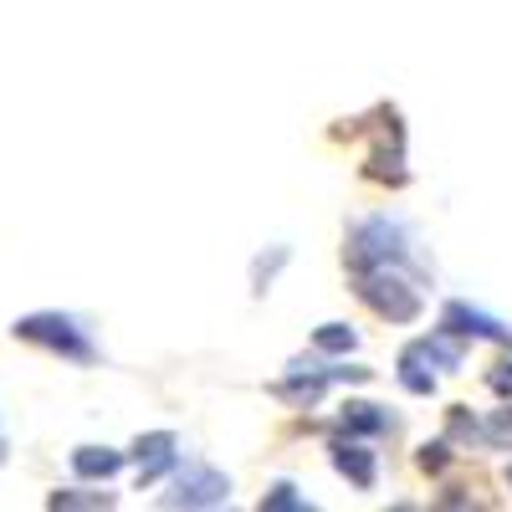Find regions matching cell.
<instances>
[{
  "label": "cell",
  "mask_w": 512,
  "mask_h": 512,
  "mask_svg": "<svg viewBox=\"0 0 512 512\" xmlns=\"http://www.w3.org/2000/svg\"><path fill=\"white\" fill-rule=\"evenodd\" d=\"M226 502H231V477L205 461H175V482L159 497V507H190V512L226 507Z\"/></svg>",
  "instance_id": "obj_7"
},
{
  "label": "cell",
  "mask_w": 512,
  "mask_h": 512,
  "mask_svg": "<svg viewBox=\"0 0 512 512\" xmlns=\"http://www.w3.org/2000/svg\"><path fill=\"white\" fill-rule=\"evenodd\" d=\"M359 134H369V154L359 164V175L369 185H384V190L410 185V154H405V118H400V108L379 103L364 118H344L333 128V139H359Z\"/></svg>",
  "instance_id": "obj_1"
},
{
  "label": "cell",
  "mask_w": 512,
  "mask_h": 512,
  "mask_svg": "<svg viewBox=\"0 0 512 512\" xmlns=\"http://www.w3.org/2000/svg\"><path fill=\"white\" fill-rule=\"evenodd\" d=\"M128 461H134V482H139V492H144V487H154L164 472H175L180 436H175V431H149V436H139L134 446H128Z\"/></svg>",
  "instance_id": "obj_10"
},
{
  "label": "cell",
  "mask_w": 512,
  "mask_h": 512,
  "mask_svg": "<svg viewBox=\"0 0 512 512\" xmlns=\"http://www.w3.org/2000/svg\"><path fill=\"white\" fill-rule=\"evenodd\" d=\"M47 507L52 512H103V507H118V497L113 492H93V487H57L52 497H47Z\"/></svg>",
  "instance_id": "obj_14"
},
{
  "label": "cell",
  "mask_w": 512,
  "mask_h": 512,
  "mask_svg": "<svg viewBox=\"0 0 512 512\" xmlns=\"http://www.w3.org/2000/svg\"><path fill=\"white\" fill-rule=\"evenodd\" d=\"M451 461H456V451H451V436H436V441H425V446L415 451V466H420L425 477H441Z\"/></svg>",
  "instance_id": "obj_16"
},
{
  "label": "cell",
  "mask_w": 512,
  "mask_h": 512,
  "mask_svg": "<svg viewBox=\"0 0 512 512\" xmlns=\"http://www.w3.org/2000/svg\"><path fill=\"white\" fill-rule=\"evenodd\" d=\"M507 487H512V466H507Z\"/></svg>",
  "instance_id": "obj_22"
},
{
  "label": "cell",
  "mask_w": 512,
  "mask_h": 512,
  "mask_svg": "<svg viewBox=\"0 0 512 512\" xmlns=\"http://www.w3.org/2000/svg\"><path fill=\"white\" fill-rule=\"evenodd\" d=\"M359 349V328H349V323H318L313 328V354H323V359H349Z\"/></svg>",
  "instance_id": "obj_13"
},
{
  "label": "cell",
  "mask_w": 512,
  "mask_h": 512,
  "mask_svg": "<svg viewBox=\"0 0 512 512\" xmlns=\"http://www.w3.org/2000/svg\"><path fill=\"white\" fill-rule=\"evenodd\" d=\"M123 466H128V451H118V446H77L72 451V472L82 482H113Z\"/></svg>",
  "instance_id": "obj_11"
},
{
  "label": "cell",
  "mask_w": 512,
  "mask_h": 512,
  "mask_svg": "<svg viewBox=\"0 0 512 512\" xmlns=\"http://www.w3.org/2000/svg\"><path fill=\"white\" fill-rule=\"evenodd\" d=\"M441 328L456 333L461 344H502V349H512V328L502 318L472 308V303H446L441 308Z\"/></svg>",
  "instance_id": "obj_9"
},
{
  "label": "cell",
  "mask_w": 512,
  "mask_h": 512,
  "mask_svg": "<svg viewBox=\"0 0 512 512\" xmlns=\"http://www.w3.org/2000/svg\"><path fill=\"white\" fill-rule=\"evenodd\" d=\"M461 364H466L461 338L446 333V328H436V333H425V338H415V344L400 349L395 379H400V390H405V395L431 400V395H436V384H441V374H456Z\"/></svg>",
  "instance_id": "obj_4"
},
{
  "label": "cell",
  "mask_w": 512,
  "mask_h": 512,
  "mask_svg": "<svg viewBox=\"0 0 512 512\" xmlns=\"http://www.w3.org/2000/svg\"><path fill=\"white\" fill-rule=\"evenodd\" d=\"M338 431L374 441V436H390V431H395V420H390V410H379V405H369V400H349L344 415H338Z\"/></svg>",
  "instance_id": "obj_12"
},
{
  "label": "cell",
  "mask_w": 512,
  "mask_h": 512,
  "mask_svg": "<svg viewBox=\"0 0 512 512\" xmlns=\"http://www.w3.org/2000/svg\"><path fill=\"white\" fill-rule=\"evenodd\" d=\"M369 379H374V369H364V364H328L318 354V359H292L282 369V379H272V395L287 400L292 410H313L328 395V384H369Z\"/></svg>",
  "instance_id": "obj_5"
},
{
  "label": "cell",
  "mask_w": 512,
  "mask_h": 512,
  "mask_svg": "<svg viewBox=\"0 0 512 512\" xmlns=\"http://www.w3.org/2000/svg\"><path fill=\"white\" fill-rule=\"evenodd\" d=\"M0 466H6V441H0Z\"/></svg>",
  "instance_id": "obj_21"
},
{
  "label": "cell",
  "mask_w": 512,
  "mask_h": 512,
  "mask_svg": "<svg viewBox=\"0 0 512 512\" xmlns=\"http://www.w3.org/2000/svg\"><path fill=\"white\" fill-rule=\"evenodd\" d=\"M354 277V297L384 323H415L425 313V292H420V277L425 272H410V267H364V272H349Z\"/></svg>",
  "instance_id": "obj_2"
},
{
  "label": "cell",
  "mask_w": 512,
  "mask_h": 512,
  "mask_svg": "<svg viewBox=\"0 0 512 512\" xmlns=\"http://www.w3.org/2000/svg\"><path fill=\"white\" fill-rule=\"evenodd\" d=\"M344 267L349 272H364V267H410L420 272L415 262V246H410V231L390 216H359L344 236Z\"/></svg>",
  "instance_id": "obj_3"
},
{
  "label": "cell",
  "mask_w": 512,
  "mask_h": 512,
  "mask_svg": "<svg viewBox=\"0 0 512 512\" xmlns=\"http://www.w3.org/2000/svg\"><path fill=\"white\" fill-rule=\"evenodd\" d=\"M328 466L359 492H374V482H379V451L364 436H349V431H338L328 441Z\"/></svg>",
  "instance_id": "obj_8"
},
{
  "label": "cell",
  "mask_w": 512,
  "mask_h": 512,
  "mask_svg": "<svg viewBox=\"0 0 512 512\" xmlns=\"http://www.w3.org/2000/svg\"><path fill=\"white\" fill-rule=\"evenodd\" d=\"M482 441H487V446H502V451H512V400L482 420Z\"/></svg>",
  "instance_id": "obj_18"
},
{
  "label": "cell",
  "mask_w": 512,
  "mask_h": 512,
  "mask_svg": "<svg viewBox=\"0 0 512 512\" xmlns=\"http://www.w3.org/2000/svg\"><path fill=\"white\" fill-rule=\"evenodd\" d=\"M292 262V246H272V251H262L251 262V297H267L272 292V282H277V272Z\"/></svg>",
  "instance_id": "obj_15"
},
{
  "label": "cell",
  "mask_w": 512,
  "mask_h": 512,
  "mask_svg": "<svg viewBox=\"0 0 512 512\" xmlns=\"http://www.w3.org/2000/svg\"><path fill=\"white\" fill-rule=\"evenodd\" d=\"M446 436L451 441H482V420L466 410V405H451L446 410Z\"/></svg>",
  "instance_id": "obj_19"
},
{
  "label": "cell",
  "mask_w": 512,
  "mask_h": 512,
  "mask_svg": "<svg viewBox=\"0 0 512 512\" xmlns=\"http://www.w3.org/2000/svg\"><path fill=\"white\" fill-rule=\"evenodd\" d=\"M487 390H492L497 400H512V354H507L502 364L487 369Z\"/></svg>",
  "instance_id": "obj_20"
},
{
  "label": "cell",
  "mask_w": 512,
  "mask_h": 512,
  "mask_svg": "<svg viewBox=\"0 0 512 512\" xmlns=\"http://www.w3.org/2000/svg\"><path fill=\"white\" fill-rule=\"evenodd\" d=\"M11 333L21 338V344L47 349V354L67 359V364H98V344L72 313H26V318H16Z\"/></svg>",
  "instance_id": "obj_6"
},
{
  "label": "cell",
  "mask_w": 512,
  "mask_h": 512,
  "mask_svg": "<svg viewBox=\"0 0 512 512\" xmlns=\"http://www.w3.org/2000/svg\"><path fill=\"white\" fill-rule=\"evenodd\" d=\"M256 507H262V512H313V502L303 497V492H297L292 482H277L262 502H256Z\"/></svg>",
  "instance_id": "obj_17"
}]
</instances>
